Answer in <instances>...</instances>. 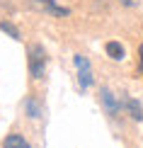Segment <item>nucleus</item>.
Here are the masks:
<instances>
[{
    "instance_id": "obj_7",
    "label": "nucleus",
    "mask_w": 143,
    "mask_h": 148,
    "mask_svg": "<svg viewBox=\"0 0 143 148\" xmlns=\"http://www.w3.org/2000/svg\"><path fill=\"white\" fill-rule=\"evenodd\" d=\"M3 148H29V143L24 141L20 134H10L8 138H5V143H3Z\"/></svg>"
},
{
    "instance_id": "obj_4",
    "label": "nucleus",
    "mask_w": 143,
    "mask_h": 148,
    "mask_svg": "<svg viewBox=\"0 0 143 148\" xmlns=\"http://www.w3.org/2000/svg\"><path fill=\"white\" fill-rule=\"evenodd\" d=\"M32 5H34L36 10L51 15V17H66V15H70V10H68V8H58L53 0H32Z\"/></svg>"
},
{
    "instance_id": "obj_3",
    "label": "nucleus",
    "mask_w": 143,
    "mask_h": 148,
    "mask_svg": "<svg viewBox=\"0 0 143 148\" xmlns=\"http://www.w3.org/2000/svg\"><path fill=\"white\" fill-rule=\"evenodd\" d=\"M99 97H102V104H104V109H107L109 116H116V114L121 112V97L116 100L114 92H112L109 88H102V90H99Z\"/></svg>"
},
{
    "instance_id": "obj_9",
    "label": "nucleus",
    "mask_w": 143,
    "mask_h": 148,
    "mask_svg": "<svg viewBox=\"0 0 143 148\" xmlns=\"http://www.w3.org/2000/svg\"><path fill=\"white\" fill-rule=\"evenodd\" d=\"M24 107H27V112H29V116H41V109H39V104H36L34 100H27V104H24Z\"/></svg>"
},
{
    "instance_id": "obj_6",
    "label": "nucleus",
    "mask_w": 143,
    "mask_h": 148,
    "mask_svg": "<svg viewBox=\"0 0 143 148\" xmlns=\"http://www.w3.org/2000/svg\"><path fill=\"white\" fill-rule=\"evenodd\" d=\"M104 51H107V56L114 58V61H121V58H124V46L119 44V41H107Z\"/></svg>"
},
{
    "instance_id": "obj_1",
    "label": "nucleus",
    "mask_w": 143,
    "mask_h": 148,
    "mask_svg": "<svg viewBox=\"0 0 143 148\" xmlns=\"http://www.w3.org/2000/svg\"><path fill=\"white\" fill-rule=\"evenodd\" d=\"M29 58H27V66H29V73H32V78H44L46 73V51L41 44H29Z\"/></svg>"
},
{
    "instance_id": "obj_2",
    "label": "nucleus",
    "mask_w": 143,
    "mask_h": 148,
    "mask_svg": "<svg viewBox=\"0 0 143 148\" xmlns=\"http://www.w3.org/2000/svg\"><path fill=\"white\" fill-rule=\"evenodd\" d=\"M75 68H78V83L83 90H88L92 85V68H90V61L85 56H80V53H75Z\"/></svg>"
},
{
    "instance_id": "obj_11",
    "label": "nucleus",
    "mask_w": 143,
    "mask_h": 148,
    "mask_svg": "<svg viewBox=\"0 0 143 148\" xmlns=\"http://www.w3.org/2000/svg\"><path fill=\"white\" fill-rule=\"evenodd\" d=\"M138 71L143 73V44L138 46Z\"/></svg>"
},
{
    "instance_id": "obj_10",
    "label": "nucleus",
    "mask_w": 143,
    "mask_h": 148,
    "mask_svg": "<svg viewBox=\"0 0 143 148\" xmlns=\"http://www.w3.org/2000/svg\"><path fill=\"white\" fill-rule=\"evenodd\" d=\"M119 3L124 5V8H138V5H141V0H119Z\"/></svg>"
},
{
    "instance_id": "obj_5",
    "label": "nucleus",
    "mask_w": 143,
    "mask_h": 148,
    "mask_svg": "<svg viewBox=\"0 0 143 148\" xmlns=\"http://www.w3.org/2000/svg\"><path fill=\"white\" fill-rule=\"evenodd\" d=\"M121 107L126 109V114H131V119H136V121H143V107H141V102H138V100L121 95Z\"/></svg>"
},
{
    "instance_id": "obj_8",
    "label": "nucleus",
    "mask_w": 143,
    "mask_h": 148,
    "mask_svg": "<svg viewBox=\"0 0 143 148\" xmlns=\"http://www.w3.org/2000/svg\"><path fill=\"white\" fill-rule=\"evenodd\" d=\"M0 29H3L5 34H10L15 41H20V39H22V36H20V32H17V27H15L12 22H0Z\"/></svg>"
}]
</instances>
